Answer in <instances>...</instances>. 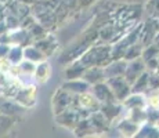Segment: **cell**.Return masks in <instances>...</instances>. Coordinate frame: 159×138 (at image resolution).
Segmentation results:
<instances>
[{
	"label": "cell",
	"mask_w": 159,
	"mask_h": 138,
	"mask_svg": "<svg viewBox=\"0 0 159 138\" xmlns=\"http://www.w3.org/2000/svg\"><path fill=\"white\" fill-rule=\"evenodd\" d=\"M93 93H96L97 100H100V101H105L107 104H114L115 102L114 93H112L111 88L107 87L105 84H97L96 87H94Z\"/></svg>",
	"instance_id": "7a4b0ae2"
},
{
	"label": "cell",
	"mask_w": 159,
	"mask_h": 138,
	"mask_svg": "<svg viewBox=\"0 0 159 138\" xmlns=\"http://www.w3.org/2000/svg\"><path fill=\"white\" fill-rule=\"evenodd\" d=\"M148 104L152 106V108H155V109L159 108V88L155 91V93L151 94V97L148 98Z\"/></svg>",
	"instance_id": "52a82bcc"
},
{
	"label": "cell",
	"mask_w": 159,
	"mask_h": 138,
	"mask_svg": "<svg viewBox=\"0 0 159 138\" xmlns=\"http://www.w3.org/2000/svg\"><path fill=\"white\" fill-rule=\"evenodd\" d=\"M143 68H144V65H143L141 61H134V62H131V65L126 68V82L131 84V83L140 76V70Z\"/></svg>",
	"instance_id": "3957f363"
},
{
	"label": "cell",
	"mask_w": 159,
	"mask_h": 138,
	"mask_svg": "<svg viewBox=\"0 0 159 138\" xmlns=\"http://www.w3.org/2000/svg\"><path fill=\"white\" fill-rule=\"evenodd\" d=\"M108 84L111 86V90H112V93H114L115 98L123 100V98L129 94V84H127L126 80H123V79L119 78V76L111 78V80H108Z\"/></svg>",
	"instance_id": "6da1fadb"
},
{
	"label": "cell",
	"mask_w": 159,
	"mask_h": 138,
	"mask_svg": "<svg viewBox=\"0 0 159 138\" xmlns=\"http://www.w3.org/2000/svg\"><path fill=\"white\" fill-rule=\"evenodd\" d=\"M50 72L51 70H50L48 64H40V65L38 66V69H36V80L39 83H44L50 78Z\"/></svg>",
	"instance_id": "277c9868"
},
{
	"label": "cell",
	"mask_w": 159,
	"mask_h": 138,
	"mask_svg": "<svg viewBox=\"0 0 159 138\" xmlns=\"http://www.w3.org/2000/svg\"><path fill=\"white\" fill-rule=\"evenodd\" d=\"M139 80H137V83L134 84V91L136 93H139V91H144L147 87H148V76L147 75H141L140 78H137Z\"/></svg>",
	"instance_id": "8992f818"
},
{
	"label": "cell",
	"mask_w": 159,
	"mask_h": 138,
	"mask_svg": "<svg viewBox=\"0 0 159 138\" xmlns=\"http://www.w3.org/2000/svg\"><path fill=\"white\" fill-rule=\"evenodd\" d=\"M79 102L83 106V109H97L98 108L97 100L91 96H83V94H82V96L79 97Z\"/></svg>",
	"instance_id": "5b68a950"
}]
</instances>
